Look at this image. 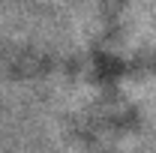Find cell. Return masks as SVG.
<instances>
[{"mask_svg": "<svg viewBox=\"0 0 156 153\" xmlns=\"http://www.w3.org/2000/svg\"><path fill=\"white\" fill-rule=\"evenodd\" d=\"M135 66L138 72L120 90L111 132L99 153H156V60Z\"/></svg>", "mask_w": 156, "mask_h": 153, "instance_id": "obj_1", "label": "cell"}]
</instances>
